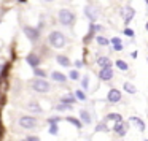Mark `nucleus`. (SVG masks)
Here are the masks:
<instances>
[{
  "mask_svg": "<svg viewBox=\"0 0 148 141\" xmlns=\"http://www.w3.org/2000/svg\"><path fill=\"white\" fill-rule=\"evenodd\" d=\"M58 21L64 27H72L75 24V21H77V14L72 10H69V8H61L58 13Z\"/></svg>",
  "mask_w": 148,
  "mask_h": 141,
  "instance_id": "f257e3e1",
  "label": "nucleus"
},
{
  "mask_svg": "<svg viewBox=\"0 0 148 141\" xmlns=\"http://www.w3.org/2000/svg\"><path fill=\"white\" fill-rule=\"evenodd\" d=\"M48 41H49V45H51L53 48L62 49L65 45H67V37H65V33L59 32V30H53V32L48 35Z\"/></svg>",
  "mask_w": 148,
  "mask_h": 141,
  "instance_id": "f03ea898",
  "label": "nucleus"
},
{
  "mask_svg": "<svg viewBox=\"0 0 148 141\" xmlns=\"http://www.w3.org/2000/svg\"><path fill=\"white\" fill-rule=\"evenodd\" d=\"M30 87H32L34 92H38V94H46L51 90V84L45 79V78H35V79L30 83Z\"/></svg>",
  "mask_w": 148,
  "mask_h": 141,
  "instance_id": "7ed1b4c3",
  "label": "nucleus"
},
{
  "mask_svg": "<svg viewBox=\"0 0 148 141\" xmlns=\"http://www.w3.org/2000/svg\"><path fill=\"white\" fill-rule=\"evenodd\" d=\"M18 124H19V127L24 128V130H32V128L37 127L38 121H37V117H34V116H21Z\"/></svg>",
  "mask_w": 148,
  "mask_h": 141,
  "instance_id": "20e7f679",
  "label": "nucleus"
},
{
  "mask_svg": "<svg viewBox=\"0 0 148 141\" xmlns=\"http://www.w3.org/2000/svg\"><path fill=\"white\" fill-rule=\"evenodd\" d=\"M24 35L27 37V40H30L32 43H37L40 40V29L38 27H32V26H24L23 27Z\"/></svg>",
  "mask_w": 148,
  "mask_h": 141,
  "instance_id": "39448f33",
  "label": "nucleus"
},
{
  "mask_svg": "<svg viewBox=\"0 0 148 141\" xmlns=\"http://www.w3.org/2000/svg\"><path fill=\"white\" fill-rule=\"evenodd\" d=\"M83 13H84V16L89 19V22H97V19H99V16H100L99 10H97L94 5H84Z\"/></svg>",
  "mask_w": 148,
  "mask_h": 141,
  "instance_id": "423d86ee",
  "label": "nucleus"
},
{
  "mask_svg": "<svg viewBox=\"0 0 148 141\" xmlns=\"http://www.w3.org/2000/svg\"><path fill=\"white\" fill-rule=\"evenodd\" d=\"M119 13H121V16H123V21H124V24H126V26H127V24H131L132 18L135 16V10L131 7V5H126V7L123 8V10L119 11Z\"/></svg>",
  "mask_w": 148,
  "mask_h": 141,
  "instance_id": "0eeeda50",
  "label": "nucleus"
},
{
  "mask_svg": "<svg viewBox=\"0 0 148 141\" xmlns=\"http://www.w3.org/2000/svg\"><path fill=\"white\" fill-rule=\"evenodd\" d=\"M129 130V124H126L124 121H119V122H115V127H113V132H115L118 136H124Z\"/></svg>",
  "mask_w": 148,
  "mask_h": 141,
  "instance_id": "6e6552de",
  "label": "nucleus"
},
{
  "mask_svg": "<svg viewBox=\"0 0 148 141\" xmlns=\"http://www.w3.org/2000/svg\"><path fill=\"white\" fill-rule=\"evenodd\" d=\"M113 68H112V65L110 67H103V68H100V71H99V79L100 81H110V79H113Z\"/></svg>",
  "mask_w": 148,
  "mask_h": 141,
  "instance_id": "1a4fd4ad",
  "label": "nucleus"
},
{
  "mask_svg": "<svg viewBox=\"0 0 148 141\" xmlns=\"http://www.w3.org/2000/svg\"><path fill=\"white\" fill-rule=\"evenodd\" d=\"M121 98H123V95L118 89H110L108 94H107V100H108L110 103H119Z\"/></svg>",
  "mask_w": 148,
  "mask_h": 141,
  "instance_id": "9d476101",
  "label": "nucleus"
},
{
  "mask_svg": "<svg viewBox=\"0 0 148 141\" xmlns=\"http://www.w3.org/2000/svg\"><path fill=\"white\" fill-rule=\"evenodd\" d=\"M27 111L35 113V114H42L43 109H42V106H40V103L37 102V100H30V102L27 103Z\"/></svg>",
  "mask_w": 148,
  "mask_h": 141,
  "instance_id": "9b49d317",
  "label": "nucleus"
},
{
  "mask_svg": "<svg viewBox=\"0 0 148 141\" xmlns=\"http://www.w3.org/2000/svg\"><path fill=\"white\" fill-rule=\"evenodd\" d=\"M26 60H27V64L30 65L32 68H37L40 65V59H38V56L37 54H34V52H30L29 56L26 57Z\"/></svg>",
  "mask_w": 148,
  "mask_h": 141,
  "instance_id": "f8f14e48",
  "label": "nucleus"
},
{
  "mask_svg": "<svg viewBox=\"0 0 148 141\" xmlns=\"http://www.w3.org/2000/svg\"><path fill=\"white\" fill-rule=\"evenodd\" d=\"M80 121L83 122L84 125H88V124H91V122H92L91 114H89V111H88V109H80Z\"/></svg>",
  "mask_w": 148,
  "mask_h": 141,
  "instance_id": "ddd939ff",
  "label": "nucleus"
},
{
  "mask_svg": "<svg viewBox=\"0 0 148 141\" xmlns=\"http://www.w3.org/2000/svg\"><path fill=\"white\" fill-rule=\"evenodd\" d=\"M51 79L56 81V83L64 84L65 81H67V76H65L64 73H61V71H53V73H51Z\"/></svg>",
  "mask_w": 148,
  "mask_h": 141,
  "instance_id": "4468645a",
  "label": "nucleus"
},
{
  "mask_svg": "<svg viewBox=\"0 0 148 141\" xmlns=\"http://www.w3.org/2000/svg\"><path fill=\"white\" fill-rule=\"evenodd\" d=\"M129 122H131V124H134L140 132H143V130H145V122L142 121L140 117H137V116H132V117L129 119Z\"/></svg>",
  "mask_w": 148,
  "mask_h": 141,
  "instance_id": "2eb2a0df",
  "label": "nucleus"
},
{
  "mask_svg": "<svg viewBox=\"0 0 148 141\" xmlns=\"http://www.w3.org/2000/svg\"><path fill=\"white\" fill-rule=\"evenodd\" d=\"M77 95L75 94H67V95H64L61 98V103H67V105H75L77 103Z\"/></svg>",
  "mask_w": 148,
  "mask_h": 141,
  "instance_id": "dca6fc26",
  "label": "nucleus"
},
{
  "mask_svg": "<svg viewBox=\"0 0 148 141\" xmlns=\"http://www.w3.org/2000/svg\"><path fill=\"white\" fill-rule=\"evenodd\" d=\"M97 65H99L100 68L110 67V65H112V60H110V57H107V56H100V57H97Z\"/></svg>",
  "mask_w": 148,
  "mask_h": 141,
  "instance_id": "f3484780",
  "label": "nucleus"
},
{
  "mask_svg": "<svg viewBox=\"0 0 148 141\" xmlns=\"http://www.w3.org/2000/svg\"><path fill=\"white\" fill-rule=\"evenodd\" d=\"M56 62H58L59 65H62V67H70V64H72L67 56H58V57H56Z\"/></svg>",
  "mask_w": 148,
  "mask_h": 141,
  "instance_id": "a211bd4d",
  "label": "nucleus"
},
{
  "mask_svg": "<svg viewBox=\"0 0 148 141\" xmlns=\"http://www.w3.org/2000/svg\"><path fill=\"white\" fill-rule=\"evenodd\" d=\"M123 89H124L127 94H131V95L137 94V87H135L134 84H131V83H124V84H123Z\"/></svg>",
  "mask_w": 148,
  "mask_h": 141,
  "instance_id": "6ab92c4d",
  "label": "nucleus"
},
{
  "mask_svg": "<svg viewBox=\"0 0 148 141\" xmlns=\"http://www.w3.org/2000/svg\"><path fill=\"white\" fill-rule=\"evenodd\" d=\"M94 40H96L97 45H100V46H108V45H110V40L105 38V37H102V35H99V33L94 37Z\"/></svg>",
  "mask_w": 148,
  "mask_h": 141,
  "instance_id": "aec40b11",
  "label": "nucleus"
},
{
  "mask_svg": "<svg viewBox=\"0 0 148 141\" xmlns=\"http://www.w3.org/2000/svg\"><path fill=\"white\" fill-rule=\"evenodd\" d=\"M65 121H67V122H70L72 125H75L77 128H81V127H83V122H81L80 119H77V117H72V116H67V117H65Z\"/></svg>",
  "mask_w": 148,
  "mask_h": 141,
  "instance_id": "412c9836",
  "label": "nucleus"
},
{
  "mask_svg": "<svg viewBox=\"0 0 148 141\" xmlns=\"http://www.w3.org/2000/svg\"><path fill=\"white\" fill-rule=\"evenodd\" d=\"M105 121L119 122V121H123V116H121V114H118V113H112V114H107V116H105Z\"/></svg>",
  "mask_w": 148,
  "mask_h": 141,
  "instance_id": "4be33fe9",
  "label": "nucleus"
},
{
  "mask_svg": "<svg viewBox=\"0 0 148 141\" xmlns=\"http://www.w3.org/2000/svg\"><path fill=\"white\" fill-rule=\"evenodd\" d=\"M72 106H73V105H67V103H59V105L56 106V109H58V111H70Z\"/></svg>",
  "mask_w": 148,
  "mask_h": 141,
  "instance_id": "5701e85b",
  "label": "nucleus"
},
{
  "mask_svg": "<svg viewBox=\"0 0 148 141\" xmlns=\"http://www.w3.org/2000/svg\"><path fill=\"white\" fill-rule=\"evenodd\" d=\"M116 67L119 68V70H123V71H126L129 68V65L126 64L124 60H123V59H118V60H116Z\"/></svg>",
  "mask_w": 148,
  "mask_h": 141,
  "instance_id": "b1692460",
  "label": "nucleus"
},
{
  "mask_svg": "<svg viewBox=\"0 0 148 141\" xmlns=\"http://www.w3.org/2000/svg\"><path fill=\"white\" fill-rule=\"evenodd\" d=\"M75 95H77L78 100H81V102H86V90L80 89V90H77V92H75Z\"/></svg>",
  "mask_w": 148,
  "mask_h": 141,
  "instance_id": "393cba45",
  "label": "nucleus"
},
{
  "mask_svg": "<svg viewBox=\"0 0 148 141\" xmlns=\"http://www.w3.org/2000/svg\"><path fill=\"white\" fill-rule=\"evenodd\" d=\"M81 87H83V90L89 89V76L88 75H84V78L81 79Z\"/></svg>",
  "mask_w": 148,
  "mask_h": 141,
  "instance_id": "a878e982",
  "label": "nucleus"
},
{
  "mask_svg": "<svg viewBox=\"0 0 148 141\" xmlns=\"http://www.w3.org/2000/svg\"><path fill=\"white\" fill-rule=\"evenodd\" d=\"M34 75H35L37 78H46V71H43L42 68H34Z\"/></svg>",
  "mask_w": 148,
  "mask_h": 141,
  "instance_id": "bb28decb",
  "label": "nucleus"
},
{
  "mask_svg": "<svg viewBox=\"0 0 148 141\" xmlns=\"http://www.w3.org/2000/svg\"><path fill=\"white\" fill-rule=\"evenodd\" d=\"M69 78H70L72 81H77V79H80V71H78V70H72L70 73H69Z\"/></svg>",
  "mask_w": 148,
  "mask_h": 141,
  "instance_id": "cd10ccee",
  "label": "nucleus"
},
{
  "mask_svg": "<svg viewBox=\"0 0 148 141\" xmlns=\"http://www.w3.org/2000/svg\"><path fill=\"white\" fill-rule=\"evenodd\" d=\"M61 122V116H53V117H49L48 119V124L51 125V124H59Z\"/></svg>",
  "mask_w": 148,
  "mask_h": 141,
  "instance_id": "c85d7f7f",
  "label": "nucleus"
},
{
  "mask_svg": "<svg viewBox=\"0 0 148 141\" xmlns=\"http://www.w3.org/2000/svg\"><path fill=\"white\" fill-rule=\"evenodd\" d=\"M107 130H108V127L105 125V122H100V124L96 127V132H107Z\"/></svg>",
  "mask_w": 148,
  "mask_h": 141,
  "instance_id": "c756f323",
  "label": "nucleus"
},
{
  "mask_svg": "<svg viewBox=\"0 0 148 141\" xmlns=\"http://www.w3.org/2000/svg\"><path fill=\"white\" fill-rule=\"evenodd\" d=\"M123 35L129 37V38H132V37H134V30H132V29H129V27H127V29H124V30H123Z\"/></svg>",
  "mask_w": 148,
  "mask_h": 141,
  "instance_id": "7c9ffc66",
  "label": "nucleus"
},
{
  "mask_svg": "<svg viewBox=\"0 0 148 141\" xmlns=\"http://www.w3.org/2000/svg\"><path fill=\"white\" fill-rule=\"evenodd\" d=\"M59 128H58V124H51V127H49V133L51 135H58Z\"/></svg>",
  "mask_w": 148,
  "mask_h": 141,
  "instance_id": "2f4dec72",
  "label": "nucleus"
},
{
  "mask_svg": "<svg viewBox=\"0 0 148 141\" xmlns=\"http://www.w3.org/2000/svg\"><path fill=\"white\" fill-rule=\"evenodd\" d=\"M113 51H123L124 49V46H123V43H118V45H113Z\"/></svg>",
  "mask_w": 148,
  "mask_h": 141,
  "instance_id": "473e14b6",
  "label": "nucleus"
},
{
  "mask_svg": "<svg viewBox=\"0 0 148 141\" xmlns=\"http://www.w3.org/2000/svg\"><path fill=\"white\" fill-rule=\"evenodd\" d=\"M110 43H112V45H118V43H121V38H119V37H113V38L110 40Z\"/></svg>",
  "mask_w": 148,
  "mask_h": 141,
  "instance_id": "72a5a7b5",
  "label": "nucleus"
},
{
  "mask_svg": "<svg viewBox=\"0 0 148 141\" xmlns=\"http://www.w3.org/2000/svg\"><path fill=\"white\" fill-rule=\"evenodd\" d=\"M26 140H27V141H40V138H38V136H34V135H29Z\"/></svg>",
  "mask_w": 148,
  "mask_h": 141,
  "instance_id": "f704fd0d",
  "label": "nucleus"
},
{
  "mask_svg": "<svg viewBox=\"0 0 148 141\" xmlns=\"http://www.w3.org/2000/svg\"><path fill=\"white\" fill-rule=\"evenodd\" d=\"M75 65H77V67H78V68H80V67H81V65H83V62H81V60H77V62H75Z\"/></svg>",
  "mask_w": 148,
  "mask_h": 141,
  "instance_id": "c9c22d12",
  "label": "nucleus"
},
{
  "mask_svg": "<svg viewBox=\"0 0 148 141\" xmlns=\"http://www.w3.org/2000/svg\"><path fill=\"white\" fill-rule=\"evenodd\" d=\"M131 56H132V57H134V59H137V56H138V52H137V51H134V52H132V54H131Z\"/></svg>",
  "mask_w": 148,
  "mask_h": 141,
  "instance_id": "e433bc0d",
  "label": "nucleus"
},
{
  "mask_svg": "<svg viewBox=\"0 0 148 141\" xmlns=\"http://www.w3.org/2000/svg\"><path fill=\"white\" fill-rule=\"evenodd\" d=\"M42 2H45V3H53L54 0H42Z\"/></svg>",
  "mask_w": 148,
  "mask_h": 141,
  "instance_id": "4c0bfd02",
  "label": "nucleus"
},
{
  "mask_svg": "<svg viewBox=\"0 0 148 141\" xmlns=\"http://www.w3.org/2000/svg\"><path fill=\"white\" fill-rule=\"evenodd\" d=\"M145 30L148 32V21H147V24H145Z\"/></svg>",
  "mask_w": 148,
  "mask_h": 141,
  "instance_id": "58836bf2",
  "label": "nucleus"
},
{
  "mask_svg": "<svg viewBox=\"0 0 148 141\" xmlns=\"http://www.w3.org/2000/svg\"><path fill=\"white\" fill-rule=\"evenodd\" d=\"M2 70H3V65L0 64V73H2Z\"/></svg>",
  "mask_w": 148,
  "mask_h": 141,
  "instance_id": "ea45409f",
  "label": "nucleus"
},
{
  "mask_svg": "<svg viewBox=\"0 0 148 141\" xmlns=\"http://www.w3.org/2000/svg\"><path fill=\"white\" fill-rule=\"evenodd\" d=\"M18 2H23V3H24V2H26V0H18Z\"/></svg>",
  "mask_w": 148,
  "mask_h": 141,
  "instance_id": "a19ab883",
  "label": "nucleus"
},
{
  "mask_svg": "<svg viewBox=\"0 0 148 141\" xmlns=\"http://www.w3.org/2000/svg\"><path fill=\"white\" fill-rule=\"evenodd\" d=\"M21 141H27V140H21Z\"/></svg>",
  "mask_w": 148,
  "mask_h": 141,
  "instance_id": "79ce46f5",
  "label": "nucleus"
},
{
  "mask_svg": "<svg viewBox=\"0 0 148 141\" xmlns=\"http://www.w3.org/2000/svg\"><path fill=\"white\" fill-rule=\"evenodd\" d=\"M147 64H148V57H147Z\"/></svg>",
  "mask_w": 148,
  "mask_h": 141,
  "instance_id": "37998d69",
  "label": "nucleus"
},
{
  "mask_svg": "<svg viewBox=\"0 0 148 141\" xmlns=\"http://www.w3.org/2000/svg\"><path fill=\"white\" fill-rule=\"evenodd\" d=\"M145 141H148V140H145Z\"/></svg>",
  "mask_w": 148,
  "mask_h": 141,
  "instance_id": "c03bdc74",
  "label": "nucleus"
}]
</instances>
